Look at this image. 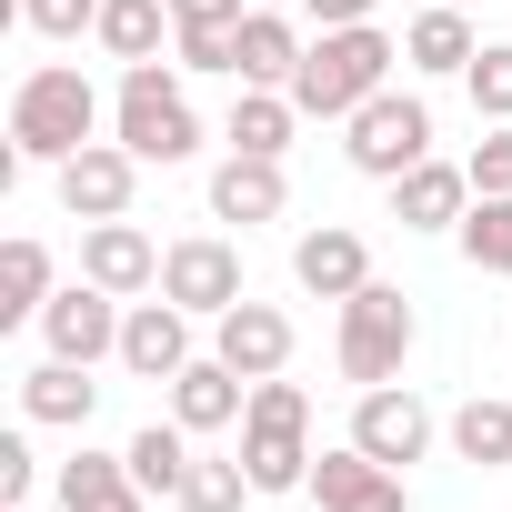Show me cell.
Instances as JSON below:
<instances>
[{
  "mask_svg": "<svg viewBox=\"0 0 512 512\" xmlns=\"http://www.w3.org/2000/svg\"><path fill=\"white\" fill-rule=\"evenodd\" d=\"M262 11H272V0H262Z\"/></svg>",
  "mask_w": 512,
  "mask_h": 512,
  "instance_id": "cell-38",
  "label": "cell"
},
{
  "mask_svg": "<svg viewBox=\"0 0 512 512\" xmlns=\"http://www.w3.org/2000/svg\"><path fill=\"white\" fill-rule=\"evenodd\" d=\"M161 292H171L181 312L221 322V312L241 302V251H231L221 231H191V241H171V251H161Z\"/></svg>",
  "mask_w": 512,
  "mask_h": 512,
  "instance_id": "cell-8",
  "label": "cell"
},
{
  "mask_svg": "<svg viewBox=\"0 0 512 512\" xmlns=\"http://www.w3.org/2000/svg\"><path fill=\"white\" fill-rule=\"evenodd\" d=\"M292 282H302V292H322V302H352V292L372 282V251H362V231H342V221L302 231V241H292Z\"/></svg>",
  "mask_w": 512,
  "mask_h": 512,
  "instance_id": "cell-16",
  "label": "cell"
},
{
  "mask_svg": "<svg viewBox=\"0 0 512 512\" xmlns=\"http://www.w3.org/2000/svg\"><path fill=\"white\" fill-rule=\"evenodd\" d=\"M211 352H221L241 382H272V372L292 362V312H272V302H251V292H241V302L211 322Z\"/></svg>",
  "mask_w": 512,
  "mask_h": 512,
  "instance_id": "cell-14",
  "label": "cell"
},
{
  "mask_svg": "<svg viewBox=\"0 0 512 512\" xmlns=\"http://www.w3.org/2000/svg\"><path fill=\"white\" fill-rule=\"evenodd\" d=\"M121 462H131V482H141L151 502H181V472H191V432H181V422H151V432H131V442H121Z\"/></svg>",
  "mask_w": 512,
  "mask_h": 512,
  "instance_id": "cell-25",
  "label": "cell"
},
{
  "mask_svg": "<svg viewBox=\"0 0 512 512\" xmlns=\"http://www.w3.org/2000/svg\"><path fill=\"white\" fill-rule=\"evenodd\" d=\"M161 31H181L171 0H101V31H91V41L131 71V61H161Z\"/></svg>",
  "mask_w": 512,
  "mask_h": 512,
  "instance_id": "cell-22",
  "label": "cell"
},
{
  "mask_svg": "<svg viewBox=\"0 0 512 512\" xmlns=\"http://www.w3.org/2000/svg\"><path fill=\"white\" fill-rule=\"evenodd\" d=\"M91 131H101V91L71 71V61H41L21 91H11V151L21 161H71V151H91Z\"/></svg>",
  "mask_w": 512,
  "mask_h": 512,
  "instance_id": "cell-2",
  "label": "cell"
},
{
  "mask_svg": "<svg viewBox=\"0 0 512 512\" xmlns=\"http://www.w3.org/2000/svg\"><path fill=\"white\" fill-rule=\"evenodd\" d=\"M302 51H312V41H302L282 11H262V0H251V11H241V41H231V61H241L231 81H241V91H292Z\"/></svg>",
  "mask_w": 512,
  "mask_h": 512,
  "instance_id": "cell-15",
  "label": "cell"
},
{
  "mask_svg": "<svg viewBox=\"0 0 512 512\" xmlns=\"http://www.w3.org/2000/svg\"><path fill=\"white\" fill-rule=\"evenodd\" d=\"M462 211H472V171H452V161H412L392 181V221L402 231H462Z\"/></svg>",
  "mask_w": 512,
  "mask_h": 512,
  "instance_id": "cell-17",
  "label": "cell"
},
{
  "mask_svg": "<svg viewBox=\"0 0 512 512\" xmlns=\"http://www.w3.org/2000/svg\"><path fill=\"white\" fill-rule=\"evenodd\" d=\"M472 51H482V41H472V11H452V0H422V21L402 31V61L432 71V81H442V71H472Z\"/></svg>",
  "mask_w": 512,
  "mask_h": 512,
  "instance_id": "cell-21",
  "label": "cell"
},
{
  "mask_svg": "<svg viewBox=\"0 0 512 512\" xmlns=\"http://www.w3.org/2000/svg\"><path fill=\"white\" fill-rule=\"evenodd\" d=\"M282 201H292V181H282V161H262V151H231L221 171H211V221H282Z\"/></svg>",
  "mask_w": 512,
  "mask_h": 512,
  "instance_id": "cell-18",
  "label": "cell"
},
{
  "mask_svg": "<svg viewBox=\"0 0 512 512\" xmlns=\"http://www.w3.org/2000/svg\"><path fill=\"white\" fill-rule=\"evenodd\" d=\"M352 442H362L372 462H392V472H402V462H422V452H432V402H422V392H402V382H382V392H362V402H352Z\"/></svg>",
  "mask_w": 512,
  "mask_h": 512,
  "instance_id": "cell-12",
  "label": "cell"
},
{
  "mask_svg": "<svg viewBox=\"0 0 512 512\" xmlns=\"http://www.w3.org/2000/svg\"><path fill=\"white\" fill-rule=\"evenodd\" d=\"M201 352H191V312L161 292V302H131L121 312V372H141V382H181Z\"/></svg>",
  "mask_w": 512,
  "mask_h": 512,
  "instance_id": "cell-11",
  "label": "cell"
},
{
  "mask_svg": "<svg viewBox=\"0 0 512 512\" xmlns=\"http://www.w3.org/2000/svg\"><path fill=\"white\" fill-rule=\"evenodd\" d=\"M241 492H251L241 462H201V452H191V472H181V512H241Z\"/></svg>",
  "mask_w": 512,
  "mask_h": 512,
  "instance_id": "cell-29",
  "label": "cell"
},
{
  "mask_svg": "<svg viewBox=\"0 0 512 512\" xmlns=\"http://www.w3.org/2000/svg\"><path fill=\"white\" fill-rule=\"evenodd\" d=\"M111 141H121V151H141V171H151V161L171 171V161H191V151H201V121H191V101H181L171 61H131V71H121Z\"/></svg>",
  "mask_w": 512,
  "mask_h": 512,
  "instance_id": "cell-4",
  "label": "cell"
},
{
  "mask_svg": "<svg viewBox=\"0 0 512 512\" xmlns=\"http://www.w3.org/2000/svg\"><path fill=\"white\" fill-rule=\"evenodd\" d=\"M31 482H41V452L21 432H0V502H31Z\"/></svg>",
  "mask_w": 512,
  "mask_h": 512,
  "instance_id": "cell-33",
  "label": "cell"
},
{
  "mask_svg": "<svg viewBox=\"0 0 512 512\" xmlns=\"http://www.w3.org/2000/svg\"><path fill=\"white\" fill-rule=\"evenodd\" d=\"M41 302H51V251L21 231V241H0V332L41 322Z\"/></svg>",
  "mask_w": 512,
  "mask_h": 512,
  "instance_id": "cell-23",
  "label": "cell"
},
{
  "mask_svg": "<svg viewBox=\"0 0 512 512\" xmlns=\"http://www.w3.org/2000/svg\"><path fill=\"white\" fill-rule=\"evenodd\" d=\"M91 402H101L91 362H41V372H21V412H31V422H91Z\"/></svg>",
  "mask_w": 512,
  "mask_h": 512,
  "instance_id": "cell-24",
  "label": "cell"
},
{
  "mask_svg": "<svg viewBox=\"0 0 512 512\" xmlns=\"http://www.w3.org/2000/svg\"><path fill=\"white\" fill-rule=\"evenodd\" d=\"M322 512H412V492H402V472L392 462H372L362 442H332V452H312V482H302Z\"/></svg>",
  "mask_w": 512,
  "mask_h": 512,
  "instance_id": "cell-9",
  "label": "cell"
},
{
  "mask_svg": "<svg viewBox=\"0 0 512 512\" xmlns=\"http://www.w3.org/2000/svg\"><path fill=\"white\" fill-rule=\"evenodd\" d=\"M452 452H462V462H482V472H502V462H512V402L472 392V402L452 412Z\"/></svg>",
  "mask_w": 512,
  "mask_h": 512,
  "instance_id": "cell-28",
  "label": "cell"
},
{
  "mask_svg": "<svg viewBox=\"0 0 512 512\" xmlns=\"http://www.w3.org/2000/svg\"><path fill=\"white\" fill-rule=\"evenodd\" d=\"M241 412H251V382H241L221 352H211V362H191V372L171 382V422H181V432H231Z\"/></svg>",
  "mask_w": 512,
  "mask_h": 512,
  "instance_id": "cell-19",
  "label": "cell"
},
{
  "mask_svg": "<svg viewBox=\"0 0 512 512\" xmlns=\"http://www.w3.org/2000/svg\"><path fill=\"white\" fill-rule=\"evenodd\" d=\"M412 302L392 292V282H362L352 302H342V382H362V392H382V382H402V362H412Z\"/></svg>",
  "mask_w": 512,
  "mask_h": 512,
  "instance_id": "cell-5",
  "label": "cell"
},
{
  "mask_svg": "<svg viewBox=\"0 0 512 512\" xmlns=\"http://www.w3.org/2000/svg\"><path fill=\"white\" fill-rule=\"evenodd\" d=\"M241 11H251V0H171L181 31H241Z\"/></svg>",
  "mask_w": 512,
  "mask_h": 512,
  "instance_id": "cell-35",
  "label": "cell"
},
{
  "mask_svg": "<svg viewBox=\"0 0 512 512\" xmlns=\"http://www.w3.org/2000/svg\"><path fill=\"white\" fill-rule=\"evenodd\" d=\"M302 11H312L322 31H352V21H372V0H302Z\"/></svg>",
  "mask_w": 512,
  "mask_h": 512,
  "instance_id": "cell-36",
  "label": "cell"
},
{
  "mask_svg": "<svg viewBox=\"0 0 512 512\" xmlns=\"http://www.w3.org/2000/svg\"><path fill=\"white\" fill-rule=\"evenodd\" d=\"M392 31H372V21H352V31H322L312 51H302V71H292V101H302V121H352L372 91H392Z\"/></svg>",
  "mask_w": 512,
  "mask_h": 512,
  "instance_id": "cell-1",
  "label": "cell"
},
{
  "mask_svg": "<svg viewBox=\"0 0 512 512\" xmlns=\"http://www.w3.org/2000/svg\"><path fill=\"white\" fill-rule=\"evenodd\" d=\"M462 171H472V191H512V121H482V151Z\"/></svg>",
  "mask_w": 512,
  "mask_h": 512,
  "instance_id": "cell-32",
  "label": "cell"
},
{
  "mask_svg": "<svg viewBox=\"0 0 512 512\" xmlns=\"http://www.w3.org/2000/svg\"><path fill=\"white\" fill-rule=\"evenodd\" d=\"M462 91H472V111H482V121H512V41H482V51H472V71H462Z\"/></svg>",
  "mask_w": 512,
  "mask_h": 512,
  "instance_id": "cell-30",
  "label": "cell"
},
{
  "mask_svg": "<svg viewBox=\"0 0 512 512\" xmlns=\"http://www.w3.org/2000/svg\"><path fill=\"white\" fill-rule=\"evenodd\" d=\"M131 191H141V151L121 141H91L61 161V211L71 221H131Z\"/></svg>",
  "mask_w": 512,
  "mask_h": 512,
  "instance_id": "cell-10",
  "label": "cell"
},
{
  "mask_svg": "<svg viewBox=\"0 0 512 512\" xmlns=\"http://www.w3.org/2000/svg\"><path fill=\"white\" fill-rule=\"evenodd\" d=\"M452 11H472V0H452Z\"/></svg>",
  "mask_w": 512,
  "mask_h": 512,
  "instance_id": "cell-37",
  "label": "cell"
},
{
  "mask_svg": "<svg viewBox=\"0 0 512 512\" xmlns=\"http://www.w3.org/2000/svg\"><path fill=\"white\" fill-rule=\"evenodd\" d=\"M21 21L41 41H81V31H101V0H21Z\"/></svg>",
  "mask_w": 512,
  "mask_h": 512,
  "instance_id": "cell-31",
  "label": "cell"
},
{
  "mask_svg": "<svg viewBox=\"0 0 512 512\" xmlns=\"http://www.w3.org/2000/svg\"><path fill=\"white\" fill-rule=\"evenodd\" d=\"M231 41H241V31H181V71H241Z\"/></svg>",
  "mask_w": 512,
  "mask_h": 512,
  "instance_id": "cell-34",
  "label": "cell"
},
{
  "mask_svg": "<svg viewBox=\"0 0 512 512\" xmlns=\"http://www.w3.org/2000/svg\"><path fill=\"white\" fill-rule=\"evenodd\" d=\"M292 121H302V101H292V91H241V101H231V151L282 161V151H292Z\"/></svg>",
  "mask_w": 512,
  "mask_h": 512,
  "instance_id": "cell-26",
  "label": "cell"
},
{
  "mask_svg": "<svg viewBox=\"0 0 512 512\" xmlns=\"http://www.w3.org/2000/svg\"><path fill=\"white\" fill-rule=\"evenodd\" d=\"M41 342H51V362H121V292H101V282L51 292L41 302Z\"/></svg>",
  "mask_w": 512,
  "mask_h": 512,
  "instance_id": "cell-7",
  "label": "cell"
},
{
  "mask_svg": "<svg viewBox=\"0 0 512 512\" xmlns=\"http://www.w3.org/2000/svg\"><path fill=\"white\" fill-rule=\"evenodd\" d=\"M241 472L251 492H302L312 482V392L302 382H251V412H241Z\"/></svg>",
  "mask_w": 512,
  "mask_h": 512,
  "instance_id": "cell-3",
  "label": "cell"
},
{
  "mask_svg": "<svg viewBox=\"0 0 512 512\" xmlns=\"http://www.w3.org/2000/svg\"><path fill=\"white\" fill-rule=\"evenodd\" d=\"M81 282H101V292H121V302L161 292V251H151V231H141V221H81Z\"/></svg>",
  "mask_w": 512,
  "mask_h": 512,
  "instance_id": "cell-13",
  "label": "cell"
},
{
  "mask_svg": "<svg viewBox=\"0 0 512 512\" xmlns=\"http://www.w3.org/2000/svg\"><path fill=\"white\" fill-rule=\"evenodd\" d=\"M462 262L492 272V282H512V191H472V211H462Z\"/></svg>",
  "mask_w": 512,
  "mask_h": 512,
  "instance_id": "cell-27",
  "label": "cell"
},
{
  "mask_svg": "<svg viewBox=\"0 0 512 512\" xmlns=\"http://www.w3.org/2000/svg\"><path fill=\"white\" fill-rule=\"evenodd\" d=\"M61 512H151V492L131 482L121 452H71L61 462Z\"/></svg>",
  "mask_w": 512,
  "mask_h": 512,
  "instance_id": "cell-20",
  "label": "cell"
},
{
  "mask_svg": "<svg viewBox=\"0 0 512 512\" xmlns=\"http://www.w3.org/2000/svg\"><path fill=\"white\" fill-rule=\"evenodd\" d=\"M342 151H352V171L402 181L412 161H432V101H412V91H372V101L342 121Z\"/></svg>",
  "mask_w": 512,
  "mask_h": 512,
  "instance_id": "cell-6",
  "label": "cell"
}]
</instances>
